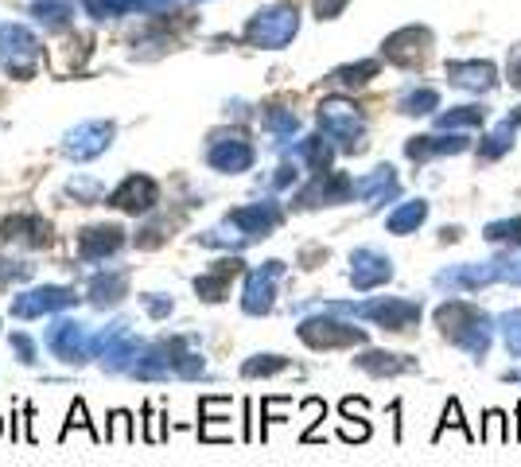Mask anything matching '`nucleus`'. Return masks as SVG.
Here are the masks:
<instances>
[{
    "label": "nucleus",
    "mask_w": 521,
    "mask_h": 467,
    "mask_svg": "<svg viewBox=\"0 0 521 467\" xmlns=\"http://www.w3.org/2000/svg\"><path fill=\"white\" fill-rule=\"evenodd\" d=\"M140 304H144V312L152 316V320H168L172 316V296H164V292H144L140 296Z\"/></svg>",
    "instance_id": "ea45409f"
},
{
    "label": "nucleus",
    "mask_w": 521,
    "mask_h": 467,
    "mask_svg": "<svg viewBox=\"0 0 521 467\" xmlns=\"http://www.w3.org/2000/svg\"><path fill=\"white\" fill-rule=\"evenodd\" d=\"M475 125H483V109L479 106H459L436 117V129H440V133H448V129L459 133V129H475Z\"/></svg>",
    "instance_id": "7c9ffc66"
},
{
    "label": "nucleus",
    "mask_w": 521,
    "mask_h": 467,
    "mask_svg": "<svg viewBox=\"0 0 521 467\" xmlns=\"http://www.w3.org/2000/svg\"><path fill=\"white\" fill-rule=\"evenodd\" d=\"M518 129H521V106L502 121V125H494L487 133V141H483V160H498V156H506L510 152V144H514V137H518Z\"/></svg>",
    "instance_id": "bb28decb"
},
{
    "label": "nucleus",
    "mask_w": 521,
    "mask_h": 467,
    "mask_svg": "<svg viewBox=\"0 0 521 467\" xmlns=\"http://www.w3.org/2000/svg\"><path fill=\"white\" fill-rule=\"evenodd\" d=\"M354 366L366 370V374H374V378H393V374H413V370H417V359H409V355H389V351H366V355L354 359Z\"/></svg>",
    "instance_id": "b1692460"
},
{
    "label": "nucleus",
    "mask_w": 521,
    "mask_h": 467,
    "mask_svg": "<svg viewBox=\"0 0 521 467\" xmlns=\"http://www.w3.org/2000/svg\"><path fill=\"white\" fill-rule=\"evenodd\" d=\"M109 144H113V125L109 121H82V125H74L67 133L63 152L70 160H94V156H102Z\"/></svg>",
    "instance_id": "f8f14e48"
},
{
    "label": "nucleus",
    "mask_w": 521,
    "mask_h": 467,
    "mask_svg": "<svg viewBox=\"0 0 521 467\" xmlns=\"http://www.w3.org/2000/svg\"><path fill=\"white\" fill-rule=\"evenodd\" d=\"M32 277V265H16V261H0V285L8 281H28Z\"/></svg>",
    "instance_id": "c03bdc74"
},
{
    "label": "nucleus",
    "mask_w": 521,
    "mask_h": 467,
    "mask_svg": "<svg viewBox=\"0 0 521 467\" xmlns=\"http://www.w3.org/2000/svg\"><path fill=\"white\" fill-rule=\"evenodd\" d=\"M257 160L253 144L245 141L242 133H210L207 144V164L214 172H226V176H238V172H249Z\"/></svg>",
    "instance_id": "6e6552de"
},
{
    "label": "nucleus",
    "mask_w": 521,
    "mask_h": 467,
    "mask_svg": "<svg viewBox=\"0 0 521 467\" xmlns=\"http://www.w3.org/2000/svg\"><path fill=\"white\" fill-rule=\"evenodd\" d=\"M125 246V230L121 226H86L82 234H78V257L82 261H105V257H113V253Z\"/></svg>",
    "instance_id": "f3484780"
},
{
    "label": "nucleus",
    "mask_w": 521,
    "mask_h": 467,
    "mask_svg": "<svg viewBox=\"0 0 521 467\" xmlns=\"http://www.w3.org/2000/svg\"><path fill=\"white\" fill-rule=\"evenodd\" d=\"M498 331H502V339H506V351L521 359V312H506L502 320H498Z\"/></svg>",
    "instance_id": "e433bc0d"
},
{
    "label": "nucleus",
    "mask_w": 521,
    "mask_h": 467,
    "mask_svg": "<svg viewBox=\"0 0 521 467\" xmlns=\"http://www.w3.org/2000/svg\"><path fill=\"white\" fill-rule=\"evenodd\" d=\"M242 273V257L234 253V257H222V261H214L203 277H195V292L207 300V304H218V300H226L230 296V281Z\"/></svg>",
    "instance_id": "a211bd4d"
},
{
    "label": "nucleus",
    "mask_w": 521,
    "mask_h": 467,
    "mask_svg": "<svg viewBox=\"0 0 521 467\" xmlns=\"http://www.w3.org/2000/svg\"><path fill=\"white\" fill-rule=\"evenodd\" d=\"M510 82L521 90V55H514V63H510Z\"/></svg>",
    "instance_id": "603ef678"
},
{
    "label": "nucleus",
    "mask_w": 521,
    "mask_h": 467,
    "mask_svg": "<svg viewBox=\"0 0 521 467\" xmlns=\"http://www.w3.org/2000/svg\"><path fill=\"white\" fill-rule=\"evenodd\" d=\"M74 300H78V296H74V288H67V285H39V288L20 292V296L12 300V316H16V320L51 316V312H63V308H70Z\"/></svg>",
    "instance_id": "9d476101"
},
{
    "label": "nucleus",
    "mask_w": 521,
    "mask_h": 467,
    "mask_svg": "<svg viewBox=\"0 0 521 467\" xmlns=\"http://www.w3.org/2000/svg\"><path fill=\"white\" fill-rule=\"evenodd\" d=\"M389 277H393V261H389L382 250H370V246H362V250L350 253V285L358 288V292L382 288Z\"/></svg>",
    "instance_id": "ddd939ff"
},
{
    "label": "nucleus",
    "mask_w": 521,
    "mask_h": 467,
    "mask_svg": "<svg viewBox=\"0 0 521 467\" xmlns=\"http://www.w3.org/2000/svg\"><path fill=\"white\" fill-rule=\"evenodd\" d=\"M487 421H490V429H483V436H498V440H506V413H498V409H490L487 413Z\"/></svg>",
    "instance_id": "49530a36"
},
{
    "label": "nucleus",
    "mask_w": 521,
    "mask_h": 467,
    "mask_svg": "<svg viewBox=\"0 0 521 467\" xmlns=\"http://www.w3.org/2000/svg\"><path fill=\"white\" fill-rule=\"evenodd\" d=\"M424 218H428V203L424 199H405L401 207H393V215L385 218V230L405 238V234H413V230L424 226Z\"/></svg>",
    "instance_id": "393cba45"
},
{
    "label": "nucleus",
    "mask_w": 521,
    "mask_h": 467,
    "mask_svg": "<svg viewBox=\"0 0 521 467\" xmlns=\"http://www.w3.org/2000/svg\"><path fill=\"white\" fill-rule=\"evenodd\" d=\"M428 43H432L428 28H420V24L401 28V32H393V36L385 39V59L397 63V67H420L424 55H428Z\"/></svg>",
    "instance_id": "4468645a"
},
{
    "label": "nucleus",
    "mask_w": 521,
    "mask_h": 467,
    "mask_svg": "<svg viewBox=\"0 0 521 467\" xmlns=\"http://www.w3.org/2000/svg\"><path fill=\"white\" fill-rule=\"evenodd\" d=\"M436 106H440V94H436L432 86H417V90H409V94L397 102V109H401L405 117H424V113H432Z\"/></svg>",
    "instance_id": "c756f323"
},
{
    "label": "nucleus",
    "mask_w": 521,
    "mask_h": 467,
    "mask_svg": "<svg viewBox=\"0 0 521 467\" xmlns=\"http://www.w3.org/2000/svg\"><path fill=\"white\" fill-rule=\"evenodd\" d=\"M494 269H498V281H506V285H521V253H506V257H498Z\"/></svg>",
    "instance_id": "a19ab883"
},
{
    "label": "nucleus",
    "mask_w": 521,
    "mask_h": 467,
    "mask_svg": "<svg viewBox=\"0 0 521 467\" xmlns=\"http://www.w3.org/2000/svg\"><path fill=\"white\" fill-rule=\"evenodd\" d=\"M156 199H160V187H156L152 176H129L117 191H109V207H117V211H125V215L152 211Z\"/></svg>",
    "instance_id": "2eb2a0df"
},
{
    "label": "nucleus",
    "mask_w": 521,
    "mask_h": 467,
    "mask_svg": "<svg viewBox=\"0 0 521 467\" xmlns=\"http://www.w3.org/2000/svg\"><path fill=\"white\" fill-rule=\"evenodd\" d=\"M327 312H335V316H358V320H370V324L385 327V331H397V335H409L420 324V304L401 300V296H382V300H370V304H331Z\"/></svg>",
    "instance_id": "f03ea898"
},
{
    "label": "nucleus",
    "mask_w": 521,
    "mask_h": 467,
    "mask_svg": "<svg viewBox=\"0 0 521 467\" xmlns=\"http://www.w3.org/2000/svg\"><path fill=\"white\" fill-rule=\"evenodd\" d=\"M354 413H366V401H362V397H347V401H343V417H354Z\"/></svg>",
    "instance_id": "8fccbe9b"
},
{
    "label": "nucleus",
    "mask_w": 521,
    "mask_h": 467,
    "mask_svg": "<svg viewBox=\"0 0 521 467\" xmlns=\"http://www.w3.org/2000/svg\"><path fill=\"white\" fill-rule=\"evenodd\" d=\"M12 351H16V359L24 362V366H32L35 362V343L24 335V331H12Z\"/></svg>",
    "instance_id": "37998d69"
},
{
    "label": "nucleus",
    "mask_w": 521,
    "mask_h": 467,
    "mask_svg": "<svg viewBox=\"0 0 521 467\" xmlns=\"http://www.w3.org/2000/svg\"><path fill=\"white\" fill-rule=\"evenodd\" d=\"M397 191H401V183H397V172H393L389 164L374 168V172L362 176V180H354V195L366 199L370 207H382L389 199H397Z\"/></svg>",
    "instance_id": "412c9836"
},
{
    "label": "nucleus",
    "mask_w": 521,
    "mask_h": 467,
    "mask_svg": "<svg viewBox=\"0 0 521 467\" xmlns=\"http://www.w3.org/2000/svg\"><path fill=\"white\" fill-rule=\"evenodd\" d=\"M105 440H121V444L137 440V429H133V413L117 409V413L109 417V429H105Z\"/></svg>",
    "instance_id": "4c0bfd02"
},
{
    "label": "nucleus",
    "mask_w": 521,
    "mask_h": 467,
    "mask_svg": "<svg viewBox=\"0 0 521 467\" xmlns=\"http://www.w3.org/2000/svg\"><path fill=\"white\" fill-rule=\"evenodd\" d=\"M343 4L347 0H315V12H319V20H331V16L343 12Z\"/></svg>",
    "instance_id": "de8ad7c7"
},
{
    "label": "nucleus",
    "mask_w": 521,
    "mask_h": 467,
    "mask_svg": "<svg viewBox=\"0 0 521 467\" xmlns=\"http://www.w3.org/2000/svg\"><path fill=\"white\" fill-rule=\"evenodd\" d=\"M47 351L59 362H67V366H82V362L94 359V339H90L86 324L59 320V324L47 331Z\"/></svg>",
    "instance_id": "0eeeda50"
},
{
    "label": "nucleus",
    "mask_w": 521,
    "mask_h": 467,
    "mask_svg": "<svg viewBox=\"0 0 521 467\" xmlns=\"http://www.w3.org/2000/svg\"><path fill=\"white\" fill-rule=\"evenodd\" d=\"M280 370H288V359L280 355H253L242 362V378H273Z\"/></svg>",
    "instance_id": "72a5a7b5"
},
{
    "label": "nucleus",
    "mask_w": 521,
    "mask_h": 467,
    "mask_svg": "<svg viewBox=\"0 0 521 467\" xmlns=\"http://www.w3.org/2000/svg\"><path fill=\"white\" fill-rule=\"evenodd\" d=\"M32 16L43 24V28H67L74 12H70L67 4H59V0H39V4L32 8Z\"/></svg>",
    "instance_id": "473e14b6"
},
{
    "label": "nucleus",
    "mask_w": 521,
    "mask_h": 467,
    "mask_svg": "<svg viewBox=\"0 0 521 467\" xmlns=\"http://www.w3.org/2000/svg\"><path fill=\"white\" fill-rule=\"evenodd\" d=\"M296 156H300L304 168H312L315 176H319V172H331L335 144H331V137H308V141L296 144Z\"/></svg>",
    "instance_id": "cd10ccee"
},
{
    "label": "nucleus",
    "mask_w": 521,
    "mask_h": 467,
    "mask_svg": "<svg viewBox=\"0 0 521 467\" xmlns=\"http://www.w3.org/2000/svg\"><path fill=\"white\" fill-rule=\"evenodd\" d=\"M144 417H148V425H144V436H148L152 444H160V440H164V417H156V413H152V405L144 409Z\"/></svg>",
    "instance_id": "a18cd8bd"
},
{
    "label": "nucleus",
    "mask_w": 521,
    "mask_h": 467,
    "mask_svg": "<svg viewBox=\"0 0 521 467\" xmlns=\"http://www.w3.org/2000/svg\"><path fill=\"white\" fill-rule=\"evenodd\" d=\"M354 199V180L347 172H319L300 195H296V207L312 211V207H339Z\"/></svg>",
    "instance_id": "9b49d317"
},
{
    "label": "nucleus",
    "mask_w": 521,
    "mask_h": 467,
    "mask_svg": "<svg viewBox=\"0 0 521 467\" xmlns=\"http://www.w3.org/2000/svg\"><path fill=\"white\" fill-rule=\"evenodd\" d=\"M140 0H86V8H90V16H98V20H105V16H121V12H133Z\"/></svg>",
    "instance_id": "58836bf2"
},
{
    "label": "nucleus",
    "mask_w": 521,
    "mask_h": 467,
    "mask_svg": "<svg viewBox=\"0 0 521 467\" xmlns=\"http://www.w3.org/2000/svg\"><path fill=\"white\" fill-rule=\"evenodd\" d=\"M300 32V12L292 4H277V8H265L249 20L245 28V39L253 47H265V51H277V47H288Z\"/></svg>",
    "instance_id": "7ed1b4c3"
},
{
    "label": "nucleus",
    "mask_w": 521,
    "mask_h": 467,
    "mask_svg": "<svg viewBox=\"0 0 521 467\" xmlns=\"http://www.w3.org/2000/svg\"><path fill=\"white\" fill-rule=\"evenodd\" d=\"M86 292H90V300L98 308H113V304H121L129 296V277L125 273H98Z\"/></svg>",
    "instance_id": "a878e982"
},
{
    "label": "nucleus",
    "mask_w": 521,
    "mask_h": 467,
    "mask_svg": "<svg viewBox=\"0 0 521 467\" xmlns=\"http://www.w3.org/2000/svg\"><path fill=\"white\" fill-rule=\"evenodd\" d=\"M70 429H86L94 440H102V432L90 425V417H86V405H82V401H74V405H70V417H67V429H63V436H67Z\"/></svg>",
    "instance_id": "79ce46f5"
},
{
    "label": "nucleus",
    "mask_w": 521,
    "mask_h": 467,
    "mask_svg": "<svg viewBox=\"0 0 521 467\" xmlns=\"http://www.w3.org/2000/svg\"><path fill=\"white\" fill-rule=\"evenodd\" d=\"M436 327L452 339L455 347H463L471 359H487L490 339H494V320L479 304L471 300H448L436 308Z\"/></svg>",
    "instance_id": "f257e3e1"
},
{
    "label": "nucleus",
    "mask_w": 521,
    "mask_h": 467,
    "mask_svg": "<svg viewBox=\"0 0 521 467\" xmlns=\"http://www.w3.org/2000/svg\"><path fill=\"white\" fill-rule=\"evenodd\" d=\"M284 277V261H265L245 277L242 288V312L245 316H269L277 300V281Z\"/></svg>",
    "instance_id": "1a4fd4ad"
},
{
    "label": "nucleus",
    "mask_w": 521,
    "mask_h": 467,
    "mask_svg": "<svg viewBox=\"0 0 521 467\" xmlns=\"http://www.w3.org/2000/svg\"><path fill=\"white\" fill-rule=\"evenodd\" d=\"M0 432H4V417H0Z\"/></svg>",
    "instance_id": "5fc2aeb1"
},
{
    "label": "nucleus",
    "mask_w": 521,
    "mask_h": 467,
    "mask_svg": "<svg viewBox=\"0 0 521 467\" xmlns=\"http://www.w3.org/2000/svg\"><path fill=\"white\" fill-rule=\"evenodd\" d=\"M506 382H521V366L518 370H506Z\"/></svg>",
    "instance_id": "864d4df0"
},
{
    "label": "nucleus",
    "mask_w": 521,
    "mask_h": 467,
    "mask_svg": "<svg viewBox=\"0 0 521 467\" xmlns=\"http://www.w3.org/2000/svg\"><path fill=\"white\" fill-rule=\"evenodd\" d=\"M230 222L242 230L245 238L253 242V238H265L269 230H277L280 226V207L277 203H249V207H238Z\"/></svg>",
    "instance_id": "aec40b11"
},
{
    "label": "nucleus",
    "mask_w": 521,
    "mask_h": 467,
    "mask_svg": "<svg viewBox=\"0 0 521 467\" xmlns=\"http://www.w3.org/2000/svg\"><path fill=\"white\" fill-rule=\"evenodd\" d=\"M0 238L32 246V250H43V246H51V222L39 215H12L0 222Z\"/></svg>",
    "instance_id": "dca6fc26"
},
{
    "label": "nucleus",
    "mask_w": 521,
    "mask_h": 467,
    "mask_svg": "<svg viewBox=\"0 0 521 467\" xmlns=\"http://www.w3.org/2000/svg\"><path fill=\"white\" fill-rule=\"evenodd\" d=\"M498 281V269H494V261H467V265H455V269H444L440 277H436V285L440 288H455V292H471V288H487Z\"/></svg>",
    "instance_id": "6ab92c4d"
},
{
    "label": "nucleus",
    "mask_w": 521,
    "mask_h": 467,
    "mask_svg": "<svg viewBox=\"0 0 521 467\" xmlns=\"http://www.w3.org/2000/svg\"><path fill=\"white\" fill-rule=\"evenodd\" d=\"M319 125H323V133L331 137V141L339 144V148H347V152H358L362 148V137H366V125H362V113L354 102L347 98H323L319 102Z\"/></svg>",
    "instance_id": "20e7f679"
},
{
    "label": "nucleus",
    "mask_w": 521,
    "mask_h": 467,
    "mask_svg": "<svg viewBox=\"0 0 521 467\" xmlns=\"http://www.w3.org/2000/svg\"><path fill=\"white\" fill-rule=\"evenodd\" d=\"M382 71L374 59H366V63H350V67H339L335 71V82H343V86H366L374 74Z\"/></svg>",
    "instance_id": "c9c22d12"
},
{
    "label": "nucleus",
    "mask_w": 521,
    "mask_h": 467,
    "mask_svg": "<svg viewBox=\"0 0 521 467\" xmlns=\"http://www.w3.org/2000/svg\"><path fill=\"white\" fill-rule=\"evenodd\" d=\"M265 129H269L280 144H288L300 133V117H296L292 109H269V113H265Z\"/></svg>",
    "instance_id": "2f4dec72"
},
{
    "label": "nucleus",
    "mask_w": 521,
    "mask_h": 467,
    "mask_svg": "<svg viewBox=\"0 0 521 467\" xmlns=\"http://www.w3.org/2000/svg\"><path fill=\"white\" fill-rule=\"evenodd\" d=\"M467 148V137H459V133H432V137H413V141L405 144V152H409V160H432V156H455V152H463Z\"/></svg>",
    "instance_id": "5701e85b"
},
{
    "label": "nucleus",
    "mask_w": 521,
    "mask_h": 467,
    "mask_svg": "<svg viewBox=\"0 0 521 467\" xmlns=\"http://www.w3.org/2000/svg\"><path fill=\"white\" fill-rule=\"evenodd\" d=\"M296 335L312 347V351H335V347H358L366 343V327L343 324V320H327V316H315L296 327Z\"/></svg>",
    "instance_id": "423d86ee"
},
{
    "label": "nucleus",
    "mask_w": 521,
    "mask_h": 467,
    "mask_svg": "<svg viewBox=\"0 0 521 467\" xmlns=\"http://www.w3.org/2000/svg\"><path fill=\"white\" fill-rule=\"evenodd\" d=\"M292 180H296V164H280L277 176H273V187H288Z\"/></svg>",
    "instance_id": "09e8293b"
},
{
    "label": "nucleus",
    "mask_w": 521,
    "mask_h": 467,
    "mask_svg": "<svg viewBox=\"0 0 521 467\" xmlns=\"http://www.w3.org/2000/svg\"><path fill=\"white\" fill-rule=\"evenodd\" d=\"M487 242H506V246H521V215L518 218H502V222H490L483 230Z\"/></svg>",
    "instance_id": "f704fd0d"
},
{
    "label": "nucleus",
    "mask_w": 521,
    "mask_h": 467,
    "mask_svg": "<svg viewBox=\"0 0 521 467\" xmlns=\"http://www.w3.org/2000/svg\"><path fill=\"white\" fill-rule=\"evenodd\" d=\"M175 0H140V8L144 12H164V8H172Z\"/></svg>",
    "instance_id": "3c124183"
},
{
    "label": "nucleus",
    "mask_w": 521,
    "mask_h": 467,
    "mask_svg": "<svg viewBox=\"0 0 521 467\" xmlns=\"http://www.w3.org/2000/svg\"><path fill=\"white\" fill-rule=\"evenodd\" d=\"M448 78H452L459 90H471V94H487L490 86L498 82V71L487 59H471V63H452L448 67Z\"/></svg>",
    "instance_id": "4be33fe9"
},
{
    "label": "nucleus",
    "mask_w": 521,
    "mask_h": 467,
    "mask_svg": "<svg viewBox=\"0 0 521 467\" xmlns=\"http://www.w3.org/2000/svg\"><path fill=\"white\" fill-rule=\"evenodd\" d=\"M0 67L12 78H35L39 39L24 24H0Z\"/></svg>",
    "instance_id": "39448f33"
},
{
    "label": "nucleus",
    "mask_w": 521,
    "mask_h": 467,
    "mask_svg": "<svg viewBox=\"0 0 521 467\" xmlns=\"http://www.w3.org/2000/svg\"><path fill=\"white\" fill-rule=\"evenodd\" d=\"M195 242H199V246H218V250H234V253L249 246V238H245V234L238 230V226H234V222H230V218H226L222 226H214V230H203Z\"/></svg>",
    "instance_id": "c85d7f7f"
}]
</instances>
